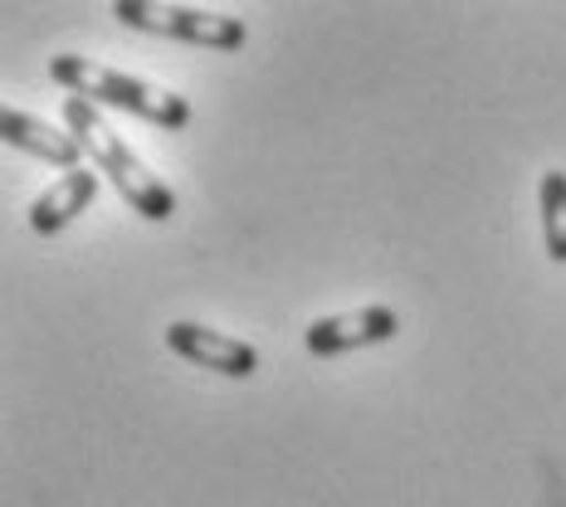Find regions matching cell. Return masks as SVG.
Here are the masks:
<instances>
[{
    "label": "cell",
    "instance_id": "1",
    "mask_svg": "<svg viewBox=\"0 0 566 507\" xmlns=\"http://www.w3.org/2000/svg\"><path fill=\"white\" fill-rule=\"evenodd\" d=\"M64 123H69V133L78 137L84 157H93L98 176H108L142 220H171L176 215V191L142 167V157L113 133L108 123H103L88 98H64Z\"/></svg>",
    "mask_w": 566,
    "mask_h": 507
},
{
    "label": "cell",
    "instance_id": "2",
    "mask_svg": "<svg viewBox=\"0 0 566 507\" xmlns=\"http://www.w3.org/2000/svg\"><path fill=\"white\" fill-rule=\"evenodd\" d=\"M50 78L64 84L74 98H88V103H108V108H123V113H137L157 127H186L191 123V103L171 88H157L147 78H133L123 68H108L98 59H84V54H54L50 59Z\"/></svg>",
    "mask_w": 566,
    "mask_h": 507
},
{
    "label": "cell",
    "instance_id": "3",
    "mask_svg": "<svg viewBox=\"0 0 566 507\" xmlns=\"http://www.w3.org/2000/svg\"><path fill=\"white\" fill-rule=\"evenodd\" d=\"M113 15L133 30L167 34V40H186L200 50H240L250 40V25L234 15H216V10L196 6H151V0H117Z\"/></svg>",
    "mask_w": 566,
    "mask_h": 507
},
{
    "label": "cell",
    "instance_id": "4",
    "mask_svg": "<svg viewBox=\"0 0 566 507\" xmlns=\"http://www.w3.org/2000/svg\"><path fill=\"white\" fill-rule=\"evenodd\" d=\"M400 332V317L381 303L371 308H352V313H333V317H317V323L303 332L313 357H342V351H357V347H381Z\"/></svg>",
    "mask_w": 566,
    "mask_h": 507
},
{
    "label": "cell",
    "instance_id": "5",
    "mask_svg": "<svg viewBox=\"0 0 566 507\" xmlns=\"http://www.w3.org/2000/svg\"><path fill=\"white\" fill-rule=\"evenodd\" d=\"M167 347L176 351V357L206 367V371L234 376V381H244V376L259 371V351L250 347V341H240L230 332H210V327H200V323H171L167 327Z\"/></svg>",
    "mask_w": 566,
    "mask_h": 507
},
{
    "label": "cell",
    "instance_id": "6",
    "mask_svg": "<svg viewBox=\"0 0 566 507\" xmlns=\"http://www.w3.org/2000/svg\"><path fill=\"white\" fill-rule=\"evenodd\" d=\"M93 171H98V167H78V171L54 176L50 191L30 205V225L40 234H59L64 225H74V220L93 205V196H98V176H93Z\"/></svg>",
    "mask_w": 566,
    "mask_h": 507
},
{
    "label": "cell",
    "instance_id": "7",
    "mask_svg": "<svg viewBox=\"0 0 566 507\" xmlns=\"http://www.w3.org/2000/svg\"><path fill=\"white\" fill-rule=\"evenodd\" d=\"M0 137H6L10 147L30 151V157H40V161H54V167H64V171H78V157H84L74 133H59V127L40 123V117H30V113H15V108H0Z\"/></svg>",
    "mask_w": 566,
    "mask_h": 507
},
{
    "label": "cell",
    "instance_id": "8",
    "mask_svg": "<svg viewBox=\"0 0 566 507\" xmlns=\"http://www.w3.org/2000/svg\"><path fill=\"white\" fill-rule=\"evenodd\" d=\"M537 205H542V240H547V254L566 264V171H542L537 181Z\"/></svg>",
    "mask_w": 566,
    "mask_h": 507
}]
</instances>
